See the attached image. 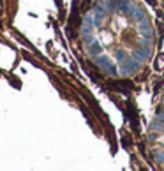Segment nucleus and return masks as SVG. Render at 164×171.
Listing matches in <instances>:
<instances>
[{
    "mask_svg": "<svg viewBox=\"0 0 164 171\" xmlns=\"http://www.w3.org/2000/svg\"><path fill=\"white\" fill-rule=\"evenodd\" d=\"M83 42L101 71L109 76H131L152 55L150 18L132 0H101L85 18Z\"/></svg>",
    "mask_w": 164,
    "mask_h": 171,
    "instance_id": "obj_1",
    "label": "nucleus"
},
{
    "mask_svg": "<svg viewBox=\"0 0 164 171\" xmlns=\"http://www.w3.org/2000/svg\"><path fill=\"white\" fill-rule=\"evenodd\" d=\"M150 139H152V150L157 161L164 164V101L161 104V108L157 110V117L150 131Z\"/></svg>",
    "mask_w": 164,
    "mask_h": 171,
    "instance_id": "obj_2",
    "label": "nucleus"
}]
</instances>
